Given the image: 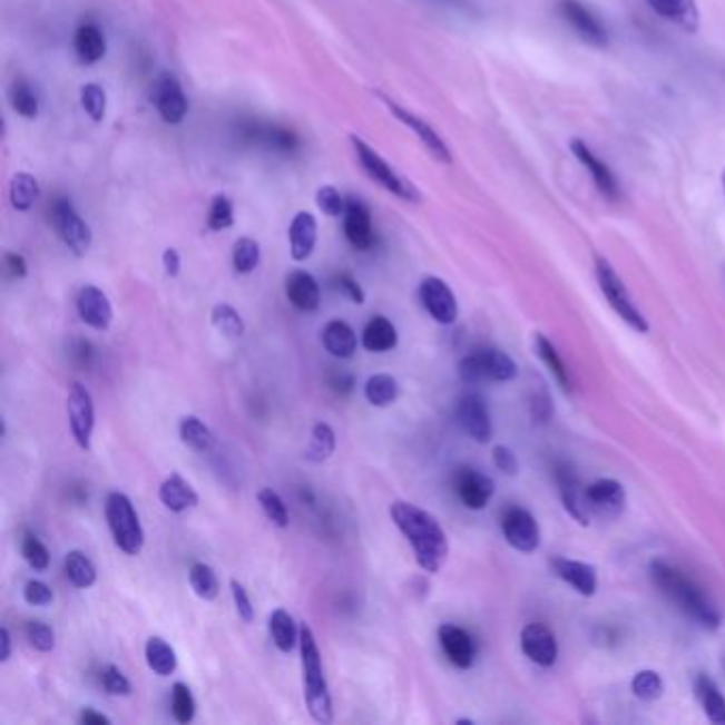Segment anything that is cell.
<instances>
[{
  "instance_id": "48",
  "label": "cell",
  "mask_w": 725,
  "mask_h": 725,
  "mask_svg": "<svg viewBox=\"0 0 725 725\" xmlns=\"http://www.w3.org/2000/svg\"><path fill=\"white\" fill-rule=\"evenodd\" d=\"M234 224V207L231 203L228 196L224 194H217L213 200H210L209 217H207V226L213 233H219V231H228L233 228Z\"/></svg>"
},
{
  "instance_id": "28",
  "label": "cell",
  "mask_w": 725,
  "mask_h": 725,
  "mask_svg": "<svg viewBox=\"0 0 725 725\" xmlns=\"http://www.w3.org/2000/svg\"><path fill=\"white\" fill-rule=\"evenodd\" d=\"M657 16L675 22L687 32H696L700 22V11L696 0H647Z\"/></svg>"
},
{
  "instance_id": "46",
  "label": "cell",
  "mask_w": 725,
  "mask_h": 725,
  "mask_svg": "<svg viewBox=\"0 0 725 725\" xmlns=\"http://www.w3.org/2000/svg\"><path fill=\"white\" fill-rule=\"evenodd\" d=\"M170 711L175 722L189 724L196 717V700L186 683H175L170 692Z\"/></svg>"
},
{
  "instance_id": "40",
  "label": "cell",
  "mask_w": 725,
  "mask_h": 725,
  "mask_svg": "<svg viewBox=\"0 0 725 725\" xmlns=\"http://www.w3.org/2000/svg\"><path fill=\"white\" fill-rule=\"evenodd\" d=\"M189 587L194 589V594L205 600V602H213L219 596V579L215 575V570L210 568L209 564L205 561H196L189 568Z\"/></svg>"
},
{
  "instance_id": "32",
  "label": "cell",
  "mask_w": 725,
  "mask_h": 725,
  "mask_svg": "<svg viewBox=\"0 0 725 725\" xmlns=\"http://www.w3.org/2000/svg\"><path fill=\"white\" fill-rule=\"evenodd\" d=\"M268 631L281 654L294 651V647L301 643V628L296 626L294 617L285 608H277L271 613Z\"/></svg>"
},
{
  "instance_id": "61",
  "label": "cell",
  "mask_w": 725,
  "mask_h": 725,
  "mask_svg": "<svg viewBox=\"0 0 725 725\" xmlns=\"http://www.w3.org/2000/svg\"><path fill=\"white\" fill-rule=\"evenodd\" d=\"M0 647H2V649H0V662L7 664L9 657H11V634H9L7 628L0 630Z\"/></svg>"
},
{
  "instance_id": "53",
  "label": "cell",
  "mask_w": 725,
  "mask_h": 725,
  "mask_svg": "<svg viewBox=\"0 0 725 725\" xmlns=\"http://www.w3.org/2000/svg\"><path fill=\"white\" fill-rule=\"evenodd\" d=\"M315 200H317V207L330 217H341L345 213V207H347V203L343 200V196L339 194V189L334 186L320 187L317 194H315Z\"/></svg>"
},
{
  "instance_id": "59",
  "label": "cell",
  "mask_w": 725,
  "mask_h": 725,
  "mask_svg": "<svg viewBox=\"0 0 725 725\" xmlns=\"http://www.w3.org/2000/svg\"><path fill=\"white\" fill-rule=\"evenodd\" d=\"M163 264L164 271H166L168 277H177L179 271H182V257H179V252L173 249V247H168V249L163 254Z\"/></svg>"
},
{
  "instance_id": "41",
  "label": "cell",
  "mask_w": 725,
  "mask_h": 725,
  "mask_svg": "<svg viewBox=\"0 0 725 725\" xmlns=\"http://www.w3.org/2000/svg\"><path fill=\"white\" fill-rule=\"evenodd\" d=\"M9 198H11L13 209H30L37 203V198H39V184H37V179L32 175H28V173L13 175L11 186H9Z\"/></svg>"
},
{
  "instance_id": "18",
  "label": "cell",
  "mask_w": 725,
  "mask_h": 725,
  "mask_svg": "<svg viewBox=\"0 0 725 725\" xmlns=\"http://www.w3.org/2000/svg\"><path fill=\"white\" fill-rule=\"evenodd\" d=\"M521 651L540 668H551L558 662V638L542 624H528L521 630Z\"/></svg>"
},
{
  "instance_id": "34",
  "label": "cell",
  "mask_w": 725,
  "mask_h": 725,
  "mask_svg": "<svg viewBox=\"0 0 725 725\" xmlns=\"http://www.w3.org/2000/svg\"><path fill=\"white\" fill-rule=\"evenodd\" d=\"M145 659H147V666L158 677H170L177 670V664H179L175 649L160 636H151L145 643Z\"/></svg>"
},
{
  "instance_id": "33",
  "label": "cell",
  "mask_w": 725,
  "mask_h": 725,
  "mask_svg": "<svg viewBox=\"0 0 725 725\" xmlns=\"http://www.w3.org/2000/svg\"><path fill=\"white\" fill-rule=\"evenodd\" d=\"M535 350H537L540 362L547 366V371L553 376V381L560 385L561 392L564 394H570V390H572L570 373H568V369H566L560 353L556 350V345L545 334L538 332L537 336H535Z\"/></svg>"
},
{
  "instance_id": "35",
  "label": "cell",
  "mask_w": 725,
  "mask_h": 725,
  "mask_svg": "<svg viewBox=\"0 0 725 725\" xmlns=\"http://www.w3.org/2000/svg\"><path fill=\"white\" fill-rule=\"evenodd\" d=\"M696 694L700 700L704 715L715 725H725V698L713 678L700 675L696 678Z\"/></svg>"
},
{
  "instance_id": "13",
  "label": "cell",
  "mask_w": 725,
  "mask_h": 725,
  "mask_svg": "<svg viewBox=\"0 0 725 725\" xmlns=\"http://www.w3.org/2000/svg\"><path fill=\"white\" fill-rule=\"evenodd\" d=\"M420 301L434 322H439L443 326H451L458 320L455 294L443 280L425 277L421 281Z\"/></svg>"
},
{
  "instance_id": "7",
  "label": "cell",
  "mask_w": 725,
  "mask_h": 725,
  "mask_svg": "<svg viewBox=\"0 0 725 725\" xmlns=\"http://www.w3.org/2000/svg\"><path fill=\"white\" fill-rule=\"evenodd\" d=\"M460 379L474 385V383H483V381H498V383H507L513 381L517 376V364L509 353L502 350H488L474 351L467 355L460 366H458Z\"/></svg>"
},
{
  "instance_id": "38",
  "label": "cell",
  "mask_w": 725,
  "mask_h": 725,
  "mask_svg": "<svg viewBox=\"0 0 725 725\" xmlns=\"http://www.w3.org/2000/svg\"><path fill=\"white\" fill-rule=\"evenodd\" d=\"M334 449H336V434H334L332 425H327L324 421L315 423L311 430V443L304 451V458L308 462L320 464V462H326L327 458H332Z\"/></svg>"
},
{
  "instance_id": "6",
  "label": "cell",
  "mask_w": 725,
  "mask_h": 725,
  "mask_svg": "<svg viewBox=\"0 0 725 725\" xmlns=\"http://www.w3.org/2000/svg\"><path fill=\"white\" fill-rule=\"evenodd\" d=\"M351 145L355 149V156L360 160V166L366 170V175L373 182H376L383 189L392 192L400 200L421 203L420 189L413 186L406 177H402L394 166L385 163L366 140H362L360 137L353 135L351 137Z\"/></svg>"
},
{
  "instance_id": "2",
  "label": "cell",
  "mask_w": 725,
  "mask_h": 725,
  "mask_svg": "<svg viewBox=\"0 0 725 725\" xmlns=\"http://www.w3.org/2000/svg\"><path fill=\"white\" fill-rule=\"evenodd\" d=\"M651 581L655 587L675 605V607L696 621L700 628L708 631L719 630L724 617L719 608L711 602V598L702 591L700 585L694 584L675 564L666 560H654L649 566Z\"/></svg>"
},
{
  "instance_id": "47",
  "label": "cell",
  "mask_w": 725,
  "mask_h": 725,
  "mask_svg": "<svg viewBox=\"0 0 725 725\" xmlns=\"http://www.w3.org/2000/svg\"><path fill=\"white\" fill-rule=\"evenodd\" d=\"M257 502H259L264 515L268 517V521H273L277 528H287L290 526L287 507H285L280 493L273 488H262V490L257 491Z\"/></svg>"
},
{
  "instance_id": "11",
  "label": "cell",
  "mask_w": 725,
  "mask_h": 725,
  "mask_svg": "<svg viewBox=\"0 0 725 725\" xmlns=\"http://www.w3.org/2000/svg\"><path fill=\"white\" fill-rule=\"evenodd\" d=\"M585 500L589 515L600 519H617L626 511V490L615 479H598L585 488Z\"/></svg>"
},
{
  "instance_id": "20",
  "label": "cell",
  "mask_w": 725,
  "mask_h": 725,
  "mask_svg": "<svg viewBox=\"0 0 725 725\" xmlns=\"http://www.w3.org/2000/svg\"><path fill=\"white\" fill-rule=\"evenodd\" d=\"M439 643L443 649L444 657L460 670H468L474 666L477 659V645L470 631L455 626V624H443L439 628Z\"/></svg>"
},
{
  "instance_id": "55",
  "label": "cell",
  "mask_w": 725,
  "mask_h": 725,
  "mask_svg": "<svg viewBox=\"0 0 725 725\" xmlns=\"http://www.w3.org/2000/svg\"><path fill=\"white\" fill-rule=\"evenodd\" d=\"M23 600L30 607H47L53 602V591L43 581H28L23 587Z\"/></svg>"
},
{
  "instance_id": "54",
  "label": "cell",
  "mask_w": 725,
  "mask_h": 725,
  "mask_svg": "<svg viewBox=\"0 0 725 725\" xmlns=\"http://www.w3.org/2000/svg\"><path fill=\"white\" fill-rule=\"evenodd\" d=\"M231 591H233L234 608H236V615L245 621V624H252L254 617H256V608L252 605V598L245 589V585L241 581L233 579L231 581Z\"/></svg>"
},
{
  "instance_id": "56",
  "label": "cell",
  "mask_w": 725,
  "mask_h": 725,
  "mask_svg": "<svg viewBox=\"0 0 725 725\" xmlns=\"http://www.w3.org/2000/svg\"><path fill=\"white\" fill-rule=\"evenodd\" d=\"M491 458H493V467L498 468L500 472H504L509 477H515L519 472V462H517L513 449H509L504 444H498V447H493Z\"/></svg>"
},
{
  "instance_id": "44",
  "label": "cell",
  "mask_w": 725,
  "mask_h": 725,
  "mask_svg": "<svg viewBox=\"0 0 725 725\" xmlns=\"http://www.w3.org/2000/svg\"><path fill=\"white\" fill-rule=\"evenodd\" d=\"M664 678L655 670H640L631 678V694L643 702L659 700L664 696Z\"/></svg>"
},
{
  "instance_id": "25",
  "label": "cell",
  "mask_w": 725,
  "mask_h": 725,
  "mask_svg": "<svg viewBox=\"0 0 725 725\" xmlns=\"http://www.w3.org/2000/svg\"><path fill=\"white\" fill-rule=\"evenodd\" d=\"M285 296L298 311L313 313L322 303V290L315 277L306 271H294L285 280Z\"/></svg>"
},
{
  "instance_id": "19",
  "label": "cell",
  "mask_w": 725,
  "mask_h": 725,
  "mask_svg": "<svg viewBox=\"0 0 725 725\" xmlns=\"http://www.w3.org/2000/svg\"><path fill=\"white\" fill-rule=\"evenodd\" d=\"M77 313L84 324L94 330H109L114 322V306L107 294L96 285H84L77 294Z\"/></svg>"
},
{
  "instance_id": "37",
  "label": "cell",
  "mask_w": 725,
  "mask_h": 725,
  "mask_svg": "<svg viewBox=\"0 0 725 725\" xmlns=\"http://www.w3.org/2000/svg\"><path fill=\"white\" fill-rule=\"evenodd\" d=\"M65 572H67L70 585H75L77 589H90L98 579V572H96L92 560L84 551H77V549L67 553Z\"/></svg>"
},
{
  "instance_id": "29",
  "label": "cell",
  "mask_w": 725,
  "mask_h": 725,
  "mask_svg": "<svg viewBox=\"0 0 725 725\" xmlns=\"http://www.w3.org/2000/svg\"><path fill=\"white\" fill-rule=\"evenodd\" d=\"M322 343H324L327 353L339 360H350L357 351V336H355L353 327L343 320L327 322L324 332H322Z\"/></svg>"
},
{
  "instance_id": "4",
  "label": "cell",
  "mask_w": 725,
  "mask_h": 725,
  "mask_svg": "<svg viewBox=\"0 0 725 725\" xmlns=\"http://www.w3.org/2000/svg\"><path fill=\"white\" fill-rule=\"evenodd\" d=\"M105 517L117 549L130 558L139 556L145 547V532L133 500L121 491H111L105 500Z\"/></svg>"
},
{
  "instance_id": "36",
  "label": "cell",
  "mask_w": 725,
  "mask_h": 725,
  "mask_svg": "<svg viewBox=\"0 0 725 725\" xmlns=\"http://www.w3.org/2000/svg\"><path fill=\"white\" fill-rule=\"evenodd\" d=\"M364 396L369 400V404H373L376 409L392 406L400 396V385H398L396 376L385 373L369 376V381L364 385Z\"/></svg>"
},
{
  "instance_id": "57",
  "label": "cell",
  "mask_w": 725,
  "mask_h": 725,
  "mask_svg": "<svg viewBox=\"0 0 725 725\" xmlns=\"http://www.w3.org/2000/svg\"><path fill=\"white\" fill-rule=\"evenodd\" d=\"M339 287L350 296L351 303L364 304V301H366V294H364L362 285L353 280L351 275H347V273L339 275Z\"/></svg>"
},
{
  "instance_id": "17",
  "label": "cell",
  "mask_w": 725,
  "mask_h": 725,
  "mask_svg": "<svg viewBox=\"0 0 725 725\" xmlns=\"http://www.w3.org/2000/svg\"><path fill=\"white\" fill-rule=\"evenodd\" d=\"M458 421L472 441L481 444L490 443L491 434H493L490 409L479 394H467V396L460 398Z\"/></svg>"
},
{
  "instance_id": "23",
  "label": "cell",
  "mask_w": 725,
  "mask_h": 725,
  "mask_svg": "<svg viewBox=\"0 0 725 725\" xmlns=\"http://www.w3.org/2000/svg\"><path fill=\"white\" fill-rule=\"evenodd\" d=\"M556 483H558V490H560L564 509L570 513V517H575L581 526H587L591 515L587 509L585 488L581 486L579 477L572 472V468L558 464L556 467Z\"/></svg>"
},
{
  "instance_id": "62",
  "label": "cell",
  "mask_w": 725,
  "mask_h": 725,
  "mask_svg": "<svg viewBox=\"0 0 725 725\" xmlns=\"http://www.w3.org/2000/svg\"><path fill=\"white\" fill-rule=\"evenodd\" d=\"M722 182H724V192H725V170H724V177H722Z\"/></svg>"
},
{
  "instance_id": "60",
  "label": "cell",
  "mask_w": 725,
  "mask_h": 725,
  "mask_svg": "<svg viewBox=\"0 0 725 725\" xmlns=\"http://www.w3.org/2000/svg\"><path fill=\"white\" fill-rule=\"evenodd\" d=\"M79 724L109 725L111 724V719H109L107 715H102V713L94 711V708H84V711H81V715H79Z\"/></svg>"
},
{
  "instance_id": "26",
  "label": "cell",
  "mask_w": 725,
  "mask_h": 725,
  "mask_svg": "<svg viewBox=\"0 0 725 725\" xmlns=\"http://www.w3.org/2000/svg\"><path fill=\"white\" fill-rule=\"evenodd\" d=\"M287 236H290L292 257L296 262L308 259L317 245V219L313 217V213H308V210L296 213L290 224Z\"/></svg>"
},
{
  "instance_id": "27",
  "label": "cell",
  "mask_w": 725,
  "mask_h": 725,
  "mask_svg": "<svg viewBox=\"0 0 725 725\" xmlns=\"http://www.w3.org/2000/svg\"><path fill=\"white\" fill-rule=\"evenodd\" d=\"M160 502L170 511V513H186L189 509H194L198 504V493L189 486L179 472H173L170 477H166L158 490Z\"/></svg>"
},
{
  "instance_id": "15",
  "label": "cell",
  "mask_w": 725,
  "mask_h": 725,
  "mask_svg": "<svg viewBox=\"0 0 725 725\" xmlns=\"http://www.w3.org/2000/svg\"><path fill=\"white\" fill-rule=\"evenodd\" d=\"M496 483L477 468H460L455 474V493L470 511H481L490 504Z\"/></svg>"
},
{
  "instance_id": "52",
  "label": "cell",
  "mask_w": 725,
  "mask_h": 725,
  "mask_svg": "<svg viewBox=\"0 0 725 725\" xmlns=\"http://www.w3.org/2000/svg\"><path fill=\"white\" fill-rule=\"evenodd\" d=\"M100 683L109 696H130L133 694V683L114 664H109L100 670Z\"/></svg>"
},
{
  "instance_id": "43",
  "label": "cell",
  "mask_w": 725,
  "mask_h": 725,
  "mask_svg": "<svg viewBox=\"0 0 725 725\" xmlns=\"http://www.w3.org/2000/svg\"><path fill=\"white\" fill-rule=\"evenodd\" d=\"M259 245L254 238L243 236L234 243L233 247V266L236 275H249L259 266Z\"/></svg>"
},
{
  "instance_id": "49",
  "label": "cell",
  "mask_w": 725,
  "mask_h": 725,
  "mask_svg": "<svg viewBox=\"0 0 725 725\" xmlns=\"http://www.w3.org/2000/svg\"><path fill=\"white\" fill-rule=\"evenodd\" d=\"M23 634H26V640L30 643V647H35L41 654H49L56 649V631L43 621H28Z\"/></svg>"
},
{
  "instance_id": "14",
  "label": "cell",
  "mask_w": 725,
  "mask_h": 725,
  "mask_svg": "<svg viewBox=\"0 0 725 725\" xmlns=\"http://www.w3.org/2000/svg\"><path fill=\"white\" fill-rule=\"evenodd\" d=\"M558 11H560L564 22L568 23L584 39L585 43L596 47L607 46L608 35L605 23L591 13L584 2L560 0Z\"/></svg>"
},
{
  "instance_id": "39",
  "label": "cell",
  "mask_w": 725,
  "mask_h": 725,
  "mask_svg": "<svg viewBox=\"0 0 725 725\" xmlns=\"http://www.w3.org/2000/svg\"><path fill=\"white\" fill-rule=\"evenodd\" d=\"M179 437L184 444L198 453L209 451L210 447L215 444V434L210 432L209 425L194 415H187L179 421Z\"/></svg>"
},
{
  "instance_id": "9",
  "label": "cell",
  "mask_w": 725,
  "mask_h": 725,
  "mask_svg": "<svg viewBox=\"0 0 725 725\" xmlns=\"http://www.w3.org/2000/svg\"><path fill=\"white\" fill-rule=\"evenodd\" d=\"M67 413H69L70 432L75 443L79 444L84 451L92 449L94 421V400L90 390L75 381L70 385L69 398H67Z\"/></svg>"
},
{
  "instance_id": "58",
  "label": "cell",
  "mask_w": 725,
  "mask_h": 725,
  "mask_svg": "<svg viewBox=\"0 0 725 725\" xmlns=\"http://www.w3.org/2000/svg\"><path fill=\"white\" fill-rule=\"evenodd\" d=\"M4 266H7V273L13 280H23L28 275V264L20 254H7L4 256Z\"/></svg>"
},
{
  "instance_id": "31",
  "label": "cell",
  "mask_w": 725,
  "mask_h": 725,
  "mask_svg": "<svg viewBox=\"0 0 725 725\" xmlns=\"http://www.w3.org/2000/svg\"><path fill=\"white\" fill-rule=\"evenodd\" d=\"M398 345V330L388 317L374 315L362 332V347L371 353H388Z\"/></svg>"
},
{
  "instance_id": "42",
  "label": "cell",
  "mask_w": 725,
  "mask_h": 725,
  "mask_svg": "<svg viewBox=\"0 0 725 725\" xmlns=\"http://www.w3.org/2000/svg\"><path fill=\"white\" fill-rule=\"evenodd\" d=\"M210 322L215 330L219 334H224L226 339H241L245 334V322H243L241 313L231 304H215L213 313H210Z\"/></svg>"
},
{
  "instance_id": "3",
  "label": "cell",
  "mask_w": 725,
  "mask_h": 725,
  "mask_svg": "<svg viewBox=\"0 0 725 725\" xmlns=\"http://www.w3.org/2000/svg\"><path fill=\"white\" fill-rule=\"evenodd\" d=\"M298 647H301V662H303L304 704L317 724H332L334 711H332V696L324 675L322 651L308 624L301 626Z\"/></svg>"
},
{
  "instance_id": "30",
  "label": "cell",
  "mask_w": 725,
  "mask_h": 725,
  "mask_svg": "<svg viewBox=\"0 0 725 725\" xmlns=\"http://www.w3.org/2000/svg\"><path fill=\"white\" fill-rule=\"evenodd\" d=\"M72 47L77 58L84 65H96L105 58L107 53V39L102 35V30L94 23H84L77 28L75 39H72Z\"/></svg>"
},
{
  "instance_id": "24",
  "label": "cell",
  "mask_w": 725,
  "mask_h": 725,
  "mask_svg": "<svg viewBox=\"0 0 725 725\" xmlns=\"http://www.w3.org/2000/svg\"><path fill=\"white\" fill-rule=\"evenodd\" d=\"M345 236L351 245L360 252H366L374 245L373 219H371V210L362 203L350 198L347 207H345Z\"/></svg>"
},
{
  "instance_id": "5",
  "label": "cell",
  "mask_w": 725,
  "mask_h": 725,
  "mask_svg": "<svg viewBox=\"0 0 725 725\" xmlns=\"http://www.w3.org/2000/svg\"><path fill=\"white\" fill-rule=\"evenodd\" d=\"M596 280L600 285V292L607 298L608 306L617 313V317H621V322H626L634 332L647 334L649 332L647 317L631 301L626 283L617 275V271L610 266L607 257H596Z\"/></svg>"
},
{
  "instance_id": "45",
  "label": "cell",
  "mask_w": 725,
  "mask_h": 725,
  "mask_svg": "<svg viewBox=\"0 0 725 725\" xmlns=\"http://www.w3.org/2000/svg\"><path fill=\"white\" fill-rule=\"evenodd\" d=\"M9 100L18 116L26 117V119H35L39 116V96L32 90L30 84H26V81L13 84L11 92H9Z\"/></svg>"
},
{
  "instance_id": "1",
  "label": "cell",
  "mask_w": 725,
  "mask_h": 725,
  "mask_svg": "<svg viewBox=\"0 0 725 725\" xmlns=\"http://www.w3.org/2000/svg\"><path fill=\"white\" fill-rule=\"evenodd\" d=\"M390 517L402 537L411 542L421 570L437 575L449 558V540L439 519L406 500L392 502Z\"/></svg>"
},
{
  "instance_id": "51",
  "label": "cell",
  "mask_w": 725,
  "mask_h": 725,
  "mask_svg": "<svg viewBox=\"0 0 725 725\" xmlns=\"http://www.w3.org/2000/svg\"><path fill=\"white\" fill-rule=\"evenodd\" d=\"M22 556L26 564L37 572H43L49 568V551H47L46 545L35 535L23 537Z\"/></svg>"
},
{
  "instance_id": "10",
  "label": "cell",
  "mask_w": 725,
  "mask_h": 725,
  "mask_svg": "<svg viewBox=\"0 0 725 725\" xmlns=\"http://www.w3.org/2000/svg\"><path fill=\"white\" fill-rule=\"evenodd\" d=\"M500 528L504 540L519 553H535L540 547V526L537 517L523 507H509L500 519Z\"/></svg>"
},
{
  "instance_id": "21",
  "label": "cell",
  "mask_w": 725,
  "mask_h": 725,
  "mask_svg": "<svg viewBox=\"0 0 725 725\" xmlns=\"http://www.w3.org/2000/svg\"><path fill=\"white\" fill-rule=\"evenodd\" d=\"M549 566L556 577H560L564 584L570 585L577 594L585 598L594 596L598 589V572L587 561L570 560V558H551Z\"/></svg>"
},
{
  "instance_id": "12",
  "label": "cell",
  "mask_w": 725,
  "mask_h": 725,
  "mask_svg": "<svg viewBox=\"0 0 725 725\" xmlns=\"http://www.w3.org/2000/svg\"><path fill=\"white\" fill-rule=\"evenodd\" d=\"M151 102L166 124H179L187 116V98L179 79L163 72L151 86Z\"/></svg>"
},
{
  "instance_id": "50",
  "label": "cell",
  "mask_w": 725,
  "mask_h": 725,
  "mask_svg": "<svg viewBox=\"0 0 725 725\" xmlns=\"http://www.w3.org/2000/svg\"><path fill=\"white\" fill-rule=\"evenodd\" d=\"M81 107L94 121H102L107 114V94L98 84H86L81 88Z\"/></svg>"
},
{
  "instance_id": "8",
  "label": "cell",
  "mask_w": 725,
  "mask_h": 725,
  "mask_svg": "<svg viewBox=\"0 0 725 725\" xmlns=\"http://www.w3.org/2000/svg\"><path fill=\"white\" fill-rule=\"evenodd\" d=\"M51 219L53 228L60 234L62 243L69 247L70 252L77 257L86 256L92 247V231L86 224V219L72 209L69 200L60 198L53 203L51 209Z\"/></svg>"
},
{
  "instance_id": "22",
  "label": "cell",
  "mask_w": 725,
  "mask_h": 725,
  "mask_svg": "<svg viewBox=\"0 0 725 725\" xmlns=\"http://www.w3.org/2000/svg\"><path fill=\"white\" fill-rule=\"evenodd\" d=\"M570 149L575 154V158L584 164L585 170L589 173V177L594 179V184L598 187V192L608 198V200H617L619 198V184L613 175V170L608 168L607 164L602 163L589 147L587 143L581 139L570 140Z\"/></svg>"
},
{
  "instance_id": "16",
  "label": "cell",
  "mask_w": 725,
  "mask_h": 725,
  "mask_svg": "<svg viewBox=\"0 0 725 725\" xmlns=\"http://www.w3.org/2000/svg\"><path fill=\"white\" fill-rule=\"evenodd\" d=\"M381 98H383V102L388 105V109L394 114V116L400 119V124H404L406 128H411L415 135H418V139L421 140V145L439 160V163H444L449 164L453 158H451V149L447 147V143H444L443 137L425 121V119H421V117L415 116V114H411V111H406V109H402L398 102H394V100H390V98H385L383 94H381Z\"/></svg>"
}]
</instances>
